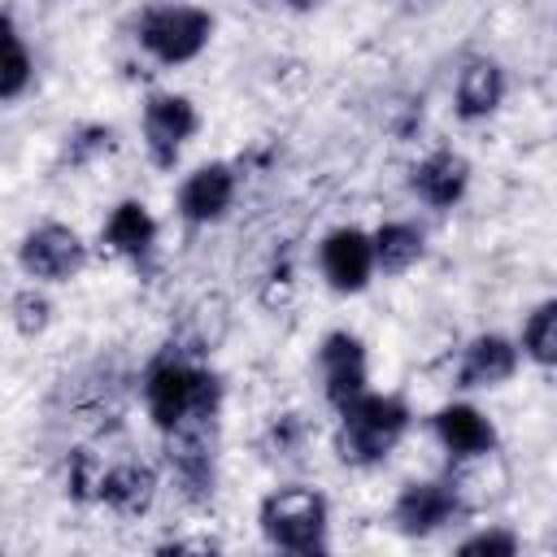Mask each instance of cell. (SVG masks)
<instances>
[{"instance_id": "cell-14", "label": "cell", "mask_w": 557, "mask_h": 557, "mask_svg": "<svg viewBox=\"0 0 557 557\" xmlns=\"http://www.w3.org/2000/svg\"><path fill=\"white\" fill-rule=\"evenodd\" d=\"M522 366V348L518 339L500 335V331H483L474 335L461 357H457V370H453V383L461 392H492V387H505Z\"/></svg>"}, {"instance_id": "cell-5", "label": "cell", "mask_w": 557, "mask_h": 557, "mask_svg": "<svg viewBox=\"0 0 557 557\" xmlns=\"http://www.w3.org/2000/svg\"><path fill=\"white\" fill-rule=\"evenodd\" d=\"M470 513V496L457 474L444 479H409L392 500V527L409 540H431L457 527Z\"/></svg>"}, {"instance_id": "cell-23", "label": "cell", "mask_w": 557, "mask_h": 557, "mask_svg": "<svg viewBox=\"0 0 557 557\" xmlns=\"http://www.w3.org/2000/svg\"><path fill=\"white\" fill-rule=\"evenodd\" d=\"M9 318H13V331H17V335H26V339L44 335V331L52 326V300H48L44 283L30 278L26 287H17V292L9 296Z\"/></svg>"}, {"instance_id": "cell-6", "label": "cell", "mask_w": 557, "mask_h": 557, "mask_svg": "<svg viewBox=\"0 0 557 557\" xmlns=\"http://www.w3.org/2000/svg\"><path fill=\"white\" fill-rule=\"evenodd\" d=\"M161 440H165V470L174 479V492L187 505H209L218 492V418L183 422Z\"/></svg>"}, {"instance_id": "cell-19", "label": "cell", "mask_w": 557, "mask_h": 557, "mask_svg": "<svg viewBox=\"0 0 557 557\" xmlns=\"http://www.w3.org/2000/svg\"><path fill=\"white\" fill-rule=\"evenodd\" d=\"M30 83H35V57H30V48H26V39H22V30H17V17H13V13H4V57H0V100H4V104H13V100H22V96L30 91Z\"/></svg>"}, {"instance_id": "cell-24", "label": "cell", "mask_w": 557, "mask_h": 557, "mask_svg": "<svg viewBox=\"0 0 557 557\" xmlns=\"http://www.w3.org/2000/svg\"><path fill=\"white\" fill-rule=\"evenodd\" d=\"M518 548H522L518 531H509V527H500V522L479 527V531H470L466 540H457V553H461V557H513Z\"/></svg>"}, {"instance_id": "cell-13", "label": "cell", "mask_w": 557, "mask_h": 557, "mask_svg": "<svg viewBox=\"0 0 557 557\" xmlns=\"http://www.w3.org/2000/svg\"><path fill=\"white\" fill-rule=\"evenodd\" d=\"M100 244L122 257L131 270L148 274L157 261V244H161V226L152 218V209L144 200H117L100 226Z\"/></svg>"}, {"instance_id": "cell-7", "label": "cell", "mask_w": 557, "mask_h": 557, "mask_svg": "<svg viewBox=\"0 0 557 557\" xmlns=\"http://www.w3.org/2000/svg\"><path fill=\"white\" fill-rule=\"evenodd\" d=\"M200 131V109L183 91H152L139 109V139L157 170H174L183 148Z\"/></svg>"}, {"instance_id": "cell-21", "label": "cell", "mask_w": 557, "mask_h": 557, "mask_svg": "<svg viewBox=\"0 0 557 557\" xmlns=\"http://www.w3.org/2000/svg\"><path fill=\"white\" fill-rule=\"evenodd\" d=\"M104 470H109V461H104L96 448H87V444L70 448L65 470H61V479H65V496H70L74 505H100Z\"/></svg>"}, {"instance_id": "cell-10", "label": "cell", "mask_w": 557, "mask_h": 557, "mask_svg": "<svg viewBox=\"0 0 557 557\" xmlns=\"http://www.w3.org/2000/svg\"><path fill=\"white\" fill-rule=\"evenodd\" d=\"M318 274L331 292L357 296L374 283V235L361 226H335L318 239Z\"/></svg>"}, {"instance_id": "cell-17", "label": "cell", "mask_w": 557, "mask_h": 557, "mask_svg": "<svg viewBox=\"0 0 557 557\" xmlns=\"http://www.w3.org/2000/svg\"><path fill=\"white\" fill-rule=\"evenodd\" d=\"M157 492H161V470L152 461L122 457V461H109V470H104L100 505L117 518H144L157 505Z\"/></svg>"}, {"instance_id": "cell-20", "label": "cell", "mask_w": 557, "mask_h": 557, "mask_svg": "<svg viewBox=\"0 0 557 557\" xmlns=\"http://www.w3.org/2000/svg\"><path fill=\"white\" fill-rule=\"evenodd\" d=\"M518 348H522V361H531L540 370H557V296L540 300L527 313L522 335H518Z\"/></svg>"}, {"instance_id": "cell-1", "label": "cell", "mask_w": 557, "mask_h": 557, "mask_svg": "<svg viewBox=\"0 0 557 557\" xmlns=\"http://www.w3.org/2000/svg\"><path fill=\"white\" fill-rule=\"evenodd\" d=\"M139 392H144V409L161 435L183 426V422L222 418V396H226L222 379L200 357H191L174 344L157 361H148Z\"/></svg>"}, {"instance_id": "cell-27", "label": "cell", "mask_w": 557, "mask_h": 557, "mask_svg": "<svg viewBox=\"0 0 557 557\" xmlns=\"http://www.w3.org/2000/svg\"><path fill=\"white\" fill-rule=\"evenodd\" d=\"M396 4H413V0H396Z\"/></svg>"}, {"instance_id": "cell-8", "label": "cell", "mask_w": 557, "mask_h": 557, "mask_svg": "<svg viewBox=\"0 0 557 557\" xmlns=\"http://www.w3.org/2000/svg\"><path fill=\"white\" fill-rule=\"evenodd\" d=\"M91 261L83 235L65 222H35L17 244V265L35 283H74Z\"/></svg>"}, {"instance_id": "cell-16", "label": "cell", "mask_w": 557, "mask_h": 557, "mask_svg": "<svg viewBox=\"0 0 557 557\" xmlns=\"http://www.w3.org/2000/svg\"><path fill=\"white\" fill-rule=\"evenodd\" d=\"M470 174H474V170H470V161H466L457 148H431L426 157L413 161V170H409V191H413L426 209L448 213V209H457V205L466 200Z\"/></svg>"}, {"instance_id": "cell-22", "label": "cell", "mask_w": 557, "mask_h": 557, "mask_svg": "<svg viewBox=\"0 0 557 557\" xmlns=\"http://www.w3.org/2000/svg\"><path fill=\"white\" fill-rule=\"evenodd\" d=\"M113 148H117V131H113L109 122H83V126H74V131L65 135L61 161H65L70 170H87V165H96L100 157H109Z\"/></svg>"}, {"instance_id": "cell-26", "label": "cell", "mask_w": 557, "mask_h": 557, "mask_svg": "<svg viewBox=\"0 0 557 557\" xmlns=\"http://www.w3.org/2000/svg\"><path fill=\"white\" fill-rule=\"evenodd\" d=\"M283 4H292V9H313V4H322V0H283Z\"/></svg>"}, {"instance_id": "cell-9", "label": "cell", "mask_w": 557, "mask_h": 557, "mask_svg": "<svg viewBox=\"0 0 557 557\" xmlns=\"http://www.w3.org/2000/svg\"><path fill=\"white\" fill-rule=\"evenodd\" d=\"M313 361H318V379H322V400L335 413L370 392V352H366V339L357 331H348V326L326 331L318 339Z\"/></svg>"}, {"instance_id": "cell-15", "label": "cell", "mask_w": 557, "mask_h": 557, "mask_svg": "<svg viewBox=\"0 0 557 557\" xmlns=\"http://www.w3.org/2000/svg\"><path fill=\"white\" fill-rule=\"evenodd\" d=\"M509 96V74L496 57H466L457 78H453V113L466 126H479L487 117H496V109Z\"/></svg>"}, {"instance_id": "cell-18", "label": "cell", "mask_w": 557, "mask_h": 557, "mask_svg": "<svg viewBox=\"0 0 557 557\" xmlns=\"http://www.w3.org/2000/svg\"><path fill=\"white\" fill-rule=\"evenodd\" d=\"M370 235H374V265H379V274H387V278L409 274V270L426 257V235H422L418 222L392 218V222L374 226Z\"/></svg>"}, {"instance_id": "cell-4", "label": "cell", "mask_w": 557, "mask_h": 557, "mask_svg": "<svg viewBox=\"0 0 557 557\" xmlns=\"http://www.w3.org/2000/svg\"><path fill=\"white\" fill-rule=\"evenodd\" d=\"M209 39H213V13L200 4H187V0H161L135 17L139 52L165 70L196 61L209 48Z\"/></svg>"}, {"instance_id": "cell-2", "label": "cell", "mask_w": 557, "mask_h": 557, "mask_svg": "<svg viewBox=\"0 0 557 557\" xmlns=\"http://www.w3.org/2000/svg\"><path fill=\"white\" fill-rule=\"evenodd\" d=\"M413 426V409L405 396L396 392H366L357 396L352 405L339 409V422H335V457L352 470H374L383 466L400 440L409 435Z\"/></svg>"}, {"instance_id": "cell-12", "label": "cell", "mask_w": 557, "mask_h": 557, "mask_svg": "<svg viewBox=\"0 0 557 557\" xmlns=\"http://www.w3.org/2000/svg\"><path fill=\"white\" fill-rule=\"evenodd\" d=\"M431 435H435V444L448 453L453 466L487 461V457H496V444H500L496 422H492L479 405H470V400H448V405H440V409L431 413Z\"/></svg>"}, {"instance_id": "cell-11", "label": "cell", "mask_w": 557, "mask_h": 557, "mask_svg": "<svg viewBox=\"0 0 557 557\" xmlns=\"http://www.w3.org/2000/svg\"><path fill=\"white\" fill-rule=\"evenodd\" d=\"M239 196V170L231 161H205L191 174H183L174 191V213L187 226H213L235 209Z\"/></svg>"}, {"instance_id": "cell-25", "label": "cell", "mask_w": 557, "mask_h": 557, "mask_svg": "<svg viewBox=\"0 0 557 557\" xmlns=\"http://www.w3.org/2000/svg\"><path fill=\"white\" fill-rule=\"evenodd\" d=\"M305 440H309V426H305V418L300 413H278L274 422H270V431H265V448H270V457H300L305 453Z\"/></svg>"}, {"instance_id": "cell-3", "label": "cell", "mask_w": 557, "mask_h": 557, "mask_svg": "<svg viewBox=\"0 0 557 557\" xmlns=\"http://www.w3.org/2000/svg\"><path fill=\"white\" fill-rule=\"evenodd\" d=\"M257 527L270 548L278 553H326L331 548V505L309 483H283L270 487L257 505Z\"/></svg>"}]
</instances>
